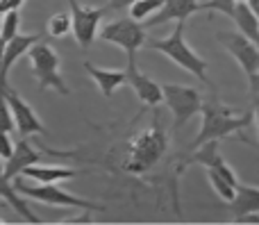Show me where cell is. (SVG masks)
Here are the masks:
<instances>
[{
	"mask_svg": "<svg viewBox=\"0 0 259 225\" xmlns=\"http://www.w3.org/2000/svg\"><path fill=\"white\" fill-rule=\"evenodd\" d=\"M234 9H237V0H207V3H200V12H219L230 18L234 16Z\"/></svg>",
	"mask_w": 259,
	"mask_h": 225,
	"instance_id": "cb8c5ba5",
	"label": "cell"
},
{
	"mask_svg": "<svg viewBox=\"0 0 259 225\" xmlns=\"http://www.w3.org/2000/svg\"><path fill=\"white\" fill-rule=\"evenodd\" d=\"M16 185V189L21 191L25 198L39 200V203L46 205H55V207H73V209H84V212H105V205L91 203L87 198H80V196H71L68 191L59 189L57 185H50V182H27V177H18L12 180Z\"/></svg>",
	"mask_w": 259,
	"mask_h": 225,
	"instance_id": "277c9868",
	"label": "cell"
},
{
	"mask_svg": "<svg viewBox=\"0 0 259 225\" xmlns=\"http://www.w3.org/2000/svg\"><path fill=\"white\" fill-rule=\"evenodd\" d=\"M248 82H250V96L255 100V105H259V71L248 75Z\"/></svg>",
	"mask_w": 259,
	"mask_h": 225,
	"instance_id": "4316f807",
	"label": "cell"
},
{
	"mask_svg": "<svg viewBox=\"0 0 259 225\" xmlns=\"http://www.w3.org/2000/svg\"><path fill=\"white\" fill-rule=\"evenodd\" d=\"M200 12V0H164V7L150 16L148 21H143L146 27H155L168 21H187L191 14Z\"/></svg>",
	"mask_w": 259,
	"mask_h": 225,
	"instance_id": "4fadbf2b",
	"label": "cell"
},
{
	"mask_svg": "<svg viewBox=\"0 0 259 225\" xmlns=\"http://www.w3.org/2000/svg\"><path fill=\"white\" fill-rule=\"evenodd\" d=\"M18 30H21V14H18V9H12L3 18V46L12 41L16 34H21Z\"/></svg>",
	"mask_w": 259,
	"mask_h": 225,
	"instance_id": "603a6c76",
	"label": "cell"
},
{
	"mask_svg": "<svg viewBox=\"0 0 259 225\" xmlns=\"http://www.w3.org/2000/svg\"><path fill=\"white\" fill-rule=\"evenodd\" d=\"M237 3H239V0H237Z\"/></svg>",
	"mask_w": 259,
	"mask_h": 225,
	"instance_id": "d6a6232c",
	"label": "cell"
},
{
	"mask_svg": "<svg viewBox=\"0 0 259 225\" xmlns=\"http://www.w3.org/2000/svg\"><path fill=\"white\" fill-rule=\"evenodd\" d=\"M207 180H209L211 189H214L225 203H232V200L237 198V187H234L230 180H225L216 168H207Z\"/></svg>",
	"mask_w": 259,
	"mask_h": 225,
	"instance_id": "ffe728a7",
	"label": "cell"
},
{
	"mask_svg": "<svg viewBox=\"0 0 259 225\" xmlns=\"http://www.w3.org/2000/svg\"><path fill=\"white\" fill-rule=\"evenodd\" d=\"M84 71L89 77H94L98 84L100 94L105 98H112L116 94L118 86H123L127 82V71H116V68H100L91 62H84Z\"/></svg>",
	"mask_w": 259,
	"mask_h": 225,
	"instance_id": "9a60e30c",
	"label": "cell"
},
{
	"mask_svg": "<svg viewBox=\"0 0 259 225\" xmlns=\"http://www.w3.org/2000/svg\"><path fill=\"white\" fill-rule=\"evenodd\" d=\"M0 148H3V162L12 159V155L16 153V144L12 141L9 132H3V134H0Z\"/></svg>",
	"mask_w": 259,
	"mask_h": 225,
	"instance_id": "d4e9b609",
	"label": "cell"
},
{
	"mask_svg": "<svg viewBox=\"0 0 259 225\" xmlns=\"http://www.w3.org/2000/svg\"><path fill=\"white\" fill-rule=\"evenodd\" d=\"M41 150L32 144L27 137H23L21 141H16V153L12 155V159L3 164V180H14L16 175H21L27 166L41 162Z\"/></svg>",
	"mask_w": 259,
	"mask_h": 225,
	"instance_id": "7c38bea8",
	"label": "cell"
},
{
	"mask_svg": "<svg viewBox=\"0 0 259 225\" xmlns=\"http://www.w3.org/2000/svg\"><path fill=\"white\" fill-rule=\"evenodd\" d=\"M134 3H137V0H109V3H107V9H112V12H121V9L132 7Z\"/></svg>",
	"mask_w": 259,
	"mask_h": 225,
	"instance_id": "f1b7e54d",
	"label": "cell"
},
{
	"mask_svg": "<svg viewBox=\"0 0 259 225\" xmlns=\"http://www.w3.org/2000/svg\"><path fill=\"white\" fill-rule=\"evenodd\" d=\"M252 121H255V114L252 112L237 114L232 107H228V105L219 103L216 98H211L209 103H205V107H202V125H200V130H198L196 139H193L191 150L200 148L207 141H221L232 134H241V130L252 125ZM241 141L252 146V141H248L243 134H241Z\"/></svg>",
	"mask_w": 259,
	"mask_h": 225,
	"instance_id": "6da1fadb",
	"label": "cell"
},
{
	"mask_svg": "<svg viewBox=\"0 0 259 225\" xmlns=\"http://www.w3.org/2000/svg\"><path fill=\"white\" fill-rule=\"evenodd\" d=\"M225 209L232 214L243 216V214H250V212H259V187H248L239 182L237 187V198L232 203H225Z\"/></svg>",
	"mask_w": 259,
	"mask_h": 225,
	"instance_id": "e0dca14e",
	"label": "cell"
},
{
	"mask_svg": "<svg viewBox=\"0 0 259 225\" xmlns=\"http://www.w3.org/2000/svg\"><path fill=\"white\" fill-rule=\"evenodd\" d=\"M246 3L250 5V7H252V12H255L257 16H259V0H246Z\"/></svg>",
	"mask_w": 259,
	"mask_h": 225,
	"instance_id": "4dcf8cb0",
	"label": "cell"
},
{
	"mask_svg": "<svg viewBox=\"0 0 259 225\" xmlns=\"http://www.w3.org/2000/svg\"><path fill=\"white\" fill-rule=\"evenodd\" d=\"M27 180L34 182H50V185H57L62 180H71V177L82 175V171L77 168H66V166H44V164H32L25 171L21 173Z\"/></svg>",
	"mask_w": 259,
	"mask_h": 225,
	"instance_id": "2e32d148",
	"label": "cell"
},
{
	"mask_svg": "<svg viewBox=\"0 0 259 225\" xmlns=\"http://www.w3.org/2000/svg\"><path fill=\"white\" fill-rule=\"evenodd\" d=\"M237 223H259V212L243 214V216H239V218H237Z\"/></svg>",
	"mask_w": 259,
	"mask_h": 225,
	"instance_id": "f546056e",
	"label": "cell"
},
{
	"mask_svg": "<svg viewBox=\"0 0 259 225\" xmlns=\"http://www.w3.org/2000/svg\"><path fill=\"white\" fill-rule=\"evenodd\" d=\"M3 100L12 107L14 118H16V130L21 137H32V134H46V127L41 123V118L36 116V112L32 109L30 103L21 98L16 91L9 89V84L3 86Z\"/></svg>",
	"mask_w": 259,
	"mask_h": 225,
	"instance_id": "30bf717a",
	"label": "cell"
},
{
	"mask_svg": "<svg viewBox=\"0 0 259 225\" xmlns=\"http://www.w3.org/2000/svg\"><path fill=\"white\" fill-rule=\"evenodd\" d=\"M164 7V0H137L130 7V16L137 21H148L150 16H155L159 9Z\"/></svg>",
	"mask_w": 259,
	"mask_h": 225,
	"instance_id": "7402d4cb",
	"label": "cell"
},
{
	"mask_svg": "<svg viewBox=\"0 0 259 225\" xmlns=\"http://www.w3.org/2000/svg\"><path fill=\"white\" fill-rule=\"evenodd\" d=\"M184 23L187 21H175V27L168 36H164V39H152V41H148V46H150L152 50L164 53L170 62H175L180 68H184V71H189L191 75H196L202 84H207L214 91V84H211V80L207 77V62L187 43V39H184Z\"/></svg>",
	"mask_w": 259,
	"mask_h": 225,
	"instance_id": "3957f363",
	"label": "cell"
},
{
	"mask_svg": "<svg viewBox=\"0 0 259 225\" xmlns=\"http://www.w3.org/2000/svg\"><path fill=\"white\" fill-rule=\"evenodd\" d=\"M25 0H0V14H7L12 9H21Z\"/></svg>",
	"mask_w": 259,
	"mask_h": 225,
	"instance_id": "83f0119b",
	"label": "cell"
},
{
	"mask_svg": "<svg viewBox=\"0 0 259 225\" xmlns=\"http://www.w3.org/2000/svg\"><path fill=\"white\" fill-rule=\"evenodd\" d=\"M127 84L132 86V91L137 94V98L148 107H157L164 103V86L157 84L152 77H148L146 73L139 71L137 57H127Z\"/></svg>",
	"mask_w": 259,
	"mask_h": 225,
	"instance_id": "8fae6325",
	"label": "cell"
},
{
	"mask_svg": "<svg viewBox=\"0 0 259 225\" xmlns=\"http://www.w3.org/2000/svg\"><path fill=\"white\" fill-rule=\"evenodd\" d=\"M39 41H41V34L34 32V34H16L12 41H7V43L3 46V86L9 84L7 77H9L12 66L23 57V55L30 53L32 46H36Z\"/></svg>",
	"mask_w": 259,
	"mask_h": 225,
	"instance_id": "5bb4252c",
	"label": "cell"
},
{
	"mask_svg": "<svg viewBox=\"0 0 259 225\" xmlns=\"http://www.w3.org/2000/svg\"><path fill=\"white\" fill-rule=\"evenodd\" d=\"M164 86V103L173 114V127L180 130L184 127L193 116L202 114L205 100L200 91L189 84H161Z\"/></svg>",
	"mask_w": 259,
	"mask_h": 225,
	"instance_id": "8992f818",
	"label": "cell"
},
{
	"mask_svg": "<svg viewBox=\"0 0 259 225\" xmlns=\"http://www.w3.org/2000/svg\"><path fill=\"white\" fill-rule=\"evenodd\" d=\"M18 194H21V191L16 189V185H14L12 180H3V200H5V203L12 205L14 212H16L18 216L23 218V221H27V223H41V218L36 216V214L32 212L30 207H27V203Z\"/></svg>",
	"mask_w": 259,
	"mask_h": 225,
	"instance_id": "d6986e66",
	"label": "cell"
},
{
	"mask_svg": "<svg viewBox=\"0 0 259 225\" xmlns=\"http://www.w3.org/2000/svg\"><path fill=\"white\" fill-rule=\"evenodd\" d=\"M216 41L223 43V48L237 59L246 75L259 71V46L252 39H248L243 32H219Z\"/></svg>",
	"mask_w": 259,
	"mask_h": 225,
	"instance_id": "9c48e42d",
	"label": "cell"
},
{
	"mask_svg": "<svg viewBox=\"0 0 259 225\" xmlns=\"http://www.w3.org/2000/svg\"><path fill=\"white\" fill-rule=\"evenodd\" d=\"M71 7V16H73V36H75L77 46L82 50H89L91 43L96 41V36H100V21H103L105 12H109L107 7H98L91 9L80 5L77 0H66Z\"/></svg>",
	"mask_w": 259,
	"mask_h": 225,
	"instance_id": "ba28073f",
	"label": "cell"
},
{
	"mask_svg": "<svg viewBox=\"0 0 259 225\" xmlns=\"http://www.w3.org/2000/svg\"><path fill=\"white\" fill-rule=\"evenodd\" d=\"M255 125H257V132H259V105H257V112H255Z\"/></svg>",
	"mask_w": 259,
	"mask_h": 225,
	"instance_id": "1f68e13d",
	"label": "cell"
},
{
	"mask_svg": "<svg viewBox=\"0 0 259 225\" xmlns=\"http://www.w3.org/2000/svg\"><path fill=\"white\" fill-rule=\"evenodd\" d=\"M166 150H168V134L159 125V118L155 116V123L150 127L141 130L130 141L125 171L134 173V175H143L164 157Z\"/></svg>",
	"mask_w": 259,
	"mask_h": 225,
	"instance_id": "7a4b0ae2",
	"label": "cell"
},
{
	"mask_svg": "<svg viewBox=\"0 0 259 225\" xmlns=\"http://www.w3.org/2000/svg\"><path fill=\"white\" fill-rule=\"evenodd\" d=\"M100 39L123 48L127 53V57H137V50H141L146 46V25L132 16H123L107 23L100 30Z\"/></svg>",
	"mask_w": 259,
	"mask_h": 225,
	"instance_id": "52a82bcc",
	"label": "cell"
},
{
	"mask_svg": "<svg viewBox=\"0 0 259 225\" xmlns=\"http://www.w3.org/2000/svg\"><path fill=\"white\" fill-rule=\"evenodd\" d=\"M232 21L237 23L239 32H243L248 39H252L259 46V16L252 12V7L246 3V0H239L237 3V9H234Z\"/></svg>",
	"mask_w": 259,
	"mask_h": 225,
	"instance_id": "ac0fdd59",
	"label": "cell"
},
{
	"mask_svg": "<svg viewBox=\"0 0 259 225\" xmlns=\"http://www.w3.org/2000/svg\"><path fill=\"white\" fill-rule=\"evenodd\" d=\"M27 59H30L32 75H34V80H36V84H39L41 91L55 89L62 96L71 94V89L66 86V82H64V77H62V71H59L62 59H59V55L55 53L48 43L39 41L36 46H32V50L27 53Z\"/></svg>",
	"mask_w": 259,
	"mask_h": 225,
	"instance_id": "5b68a950",
	"label": "cell"
},
{
	"mask_svg": "<svg viewBox=\"0 0 259 225\" xmlns=\"http://www.w3.org/2000/svg\"><path fill=\"white\" fill-rule=\"evenodd\" d=\"M71 30H73L71 12H57V14H53V16L48 18V34L55 36V39L64 36L66 32H71Z\"/></svg>",
	"mask_w": 259,
	"mask_h": 225,
	"instance_id": "44dd1931",
	"label": "cell"
},
{
	"mask_svg": "<svg viewBox=\"0 0 259 225\" xmlns=\"http://www.w3.org/2000/svg\"><path fill=\"white\" fill-rule=\"evenodd\" d=\"M16 127V118H14V112L7 103L3 100V132H12Z\"/></svg>",
	"mask_w": 259,
	"mask_h": 225,
	"instance_id": "484cf974",
	"label": "cell"
}]
</instances>
